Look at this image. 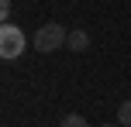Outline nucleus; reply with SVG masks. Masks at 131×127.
<instances>
[{
	"label": "nucleus",
	"mask_w": 131,
	"mask_h": 127,
	"mask_svg": "<svg viewBox=\"0 0 131 127\" xmlns=\"http://www.w3.org/2000/svg\"><path fill=\"white\" fill-rule=\"evenodd\" d=\"M66 41H69V31H66L62 24H55V21H48L45 27H38V31H35L31 45L38 48L41 55H48V52H55V48H62Z\"/></svg>",
	"instance_id": "obj_2"
},
{
	"label": "nucleus",
	"mask_w": 131,
	"mask_h": 127,
	"mask_svg": "<svg viewBox=\"0 0 131 127\" xmlns=\"http://www.w3.org/2000/svg\"><path fill=\"white\" fill-rule=\"evenodd\" d=\"M117 124H121V127H131V100H124V103L117 107Z\"/></svg>",
	"instance_id": "obj_4"
},
{
	"label": "nucleus",
	"mask_w": 131,
	"mask_h": 127,
	"mask_svg": "<svg viewBox=\"0 0 131 127\" xmlns=\"http://www.w3.org/2000/svg\"><path fill=\"white\" fill-rule=\"evenodd\" d=\"M28 52V38L24 31H21L17 24H10V21H4V27H0V59H21V55Z\"/></svg>",
	"instance_id": "obj_1"
},
{
	"label": "nucleus",
	"mask_w": 131,
	"mask_h": 127,
	"mask_svg": "<svg viewBox=\"0 0 131 127\" xmlns=\"http://www.w3.org/2000/svg\"><path fill=\"white\" fill-rule=\"evenodd\" d=\"M0 17H4V21L10 17V0H4V4H0Z\"/></svg>",
	"instance_id": "obj_6"
},
{
	"label": "nucleus",
	"mask_w": 131,
	"mask_h": 127,
	"mask_svg": "<svg viewBox=\"0 0 131 127\" xmlns=\"http://www.w3.org/2000/svg\"><path fill=\"white\" fill-rule=\"evenodd\" d=\"M66 45H69L72 52H86V48H90V34H86L83 27H76V31H69V41H66Z\"/></svg>",
	"instance_id": "obj_3"
},
{
	"label": "nucleus",
	"mask_w": 131,
	"mask_h": 127,
	"mask_svg": "<svg viewBox=\"0 0 131 127\" xmlns=\"http://www.w3.org/2000/svg\"><path fill=\"white\" fill-rule=\"evenodd\" d=\"M104 127H121V124H104Z\"/></svg>",
	"instance_id": "obj_7"
},
{
	"label": "nucleus",
	"mask_w": 131,
	"mask_h": 127,
	"mask_svg": "<svg viewBox=\"0 0 131 127\" xmlns=\"http://www.w3.org/2000/svg\"><path fill=\"white\" fill-rule=\"evenodd\" d=\"M59 127H90V124H86V117L69 114V117H62V124H59Z\"/></svg>",
	"instance_id": "obj_5"
}]
</instances>
